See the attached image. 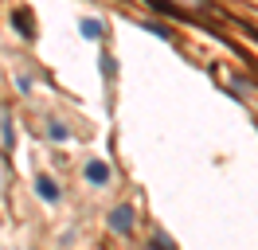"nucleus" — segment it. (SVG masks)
<instances>
[{"instance_id":"nucleus-1","label":"nucleus","mask_w":258,"mask_h":250,"mask_svg":"<svg viewBox=\"0 0 258 250\" xmlns=\"http://www.w3.org/2000/svg\"><path fill=\"white\" fill-rule=\"evenodd\" d=\"M110 231H117V234L133 231V211H129V207H117V211L110 215Z\"/></svg>"},{"instance_id":"nucleus-2","label":"nucleus","mask_w":258,"mask_h":250,"mask_svg":"<svg viewBox=\"0 0 258 250\" xmlns=\"http://www.w3.org/2000/svg\"><path fill=\"white\" fill-rule=\"evenodd\" d=\"M86 180H90V184H106V180H110V164L90 160V164H86Z\"/></svg>"},{"instance_id":"nucleus-3","label":"nucleus","mask_w":258,"mask_h":250,"mask_svg":"<svg viewBox=\"0 0 258 250\" xmlns=\"http://www.w3.org/2000/svg\"><path fill=\"white\" fill-rule=\"evenodd\" d=\"M35 188H39V196H43V200H59V188L51 184L47 176H39V180H35Z\"/></svg>"},{"instance_id":"nucleus-4","label":"nucleus","mask_w":258,"mask_h":250,"mask_svg":"<svg viewBox=\"0 0 258 250\" xmlns=\"http://www.w3.org/2000/svg\"><path fill=\"white\" fill-rule=\"evenodd\" d=\"M82 35H86V39H98V35H102V20H82Z\"/></svg>"},{"instance_id":"nucleus-5","label":"nucleus","mask_w":258,"mask_h":250,"mask_svg":"<svg viewBox=\"0 0 258 250\" xmlns=\"http://www.w3.org/2000/svg\"><path fill=\"white\" fill-rule=\"evenodd\" d=\"M16 24H20V31H24V35H32V28H28V12H24V8L16 12Z\"/></svg>"},{"instance_id":"nucleus-6","label":"nucleus","mask_w":258,"mask_h":250,"mask_svg":"<svg viewBox=\"0 0 258 250\" xmlns=\"http://www.w3.org/2000/svg\"><path fill=\"white\" fill-rule=\"evenodd\" d=\"M47 133H51V137H55V141H63V137H67V129H63V125H59V121H51V129H47Z\"/></svg>"}]
</instances>
